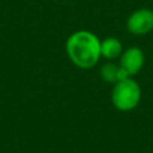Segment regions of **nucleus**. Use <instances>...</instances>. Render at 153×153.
I'll use <instances>...</instances> for the list:
<instances>
[{
    "mask_svg": "<svg viewBox=\"0 0 153 153\" xmlns=\"http://www.w3.org/2000/svg\"><path fill=\"white\" fill-rule=\"evenodd\" d=\"M100 75L108 82H117L120 80H123V79L129 78V75L127 74V72L121 66H116L114 63H106V65H104L102 67V69H100Z\"/></svg>",
    "mask_w": 153,
    "mask_h": 153,
    "instance_id": "nucleus-5",
    "label": "nucleus"
},
{
    "mask_svg": "<svg viewBox=\"0 0 153 153\" xmlns=\"http://www.w3.org/2000/svg\"><path fill=\"white\" fill-rule=\"evenodd\" d=\"M141 98V90L136 81L130 78L115 82L111 93L114 106L120 111H129L134 109Z\"/></svg>",
    "mask_w": 153,
    "mask_h": 153,
    "instance_id": "nucleus-2",
    "label": "nucleus"
},
{
    "mask_svg": "<svg viewBox=\"0 0 153 153\" xmlns=\"http://www.w3.org/2000/svg\"><path fill=\"white\" fill-rule=\"evenodd\" d=\"M127 27L134 35H145L153 29V12L147 8L133 12L128 18Z\"/></svg>",
    "mask_w": 153,
    "mask_h": 153,
    "instance_id": "nucleus-3",
    "label": "nucleus"
},
{
    "mask_svg": "<svg viewBox=\"0 0 153 153\" xmlns=\"http://www.w3.org/2000/svg\"><path fill=\"white\" fill-rule=\"evenodd\" d=\"M143 61H145V56H143V53L141 51V49L133 47V48L127 49L122 54L120 66L130 76V75L136 74L141 69V67L143 65Z\"/></svg>",
    "mask_w": 153,
    "mask_h": 153,
    "instance_id": "nucleus-4",
    "label": "nucleus"
},
{
    "mask_svg": "<svg viewBox=\"0 0 153 153\" xmlns=\"http://www.w3.org/2000/svg\"><path fill=\"white\" fill-rule=\"evenodd\" d=\"M122 53V44L115 37H108L100 42V55L106 59H115Z\"/></svg>",
    "mask_w": 153,
    "mask_h": 153,
    "instance_id": "nucleus-6",
    "label": "nucleus"
},
{
    "mask_svg": "<svg viewBox=\"0 0 153 153\" xmlns=\"http://www.w3.org/2000/svg\"><path fill=\"white\" fill-rule=\"evenodd\" d=\"M66 51L75 66L80 68H91L102 56L100 41L91 31L79 30L67 38Z\"/></svg>",
    "mask_w": 153,
    "mask_h": 153,
    "instance_id": "nucleus-1",
    "label": "nucleus"
}]
</instances>
